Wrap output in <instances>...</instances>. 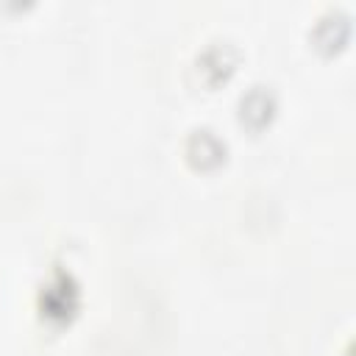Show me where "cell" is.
Instances as JSON below:
<instances>
[{"label":"cell","instance_id":"cell-1","mask_svg":"<svg viewBox=\"0 0 356 356\" xmlns=\"http://www.w3.org/2000/svg\"><path fill=\"white\" fill-rule=\"evenodd\" d=\"M186 156L197 164V167H214L222 161L225 156V145L220 142V136L214 131H195L186 142Z\"/></svg>","mask_w":356,"mask_h":356},{"label":"cell","instance_id":"cell-2","mask_svg":"<svg viewBox=\"0 0 356 356\" xmlns=\"http://www.w3.org/2000/svg\"><path fill=\"white\" fill-rule=\"evenodd\" d=\"M273 111H275V100L264 86H253L239 103L242 122H248L250 128H261L273 117Z\"/></svg>","mask_w":356,"mask_h":356},{"label":"cell","instance_id":"cell-3","mask_svg":"<svg viewBox=\"0 0 356 356\" xmlns=\"http://www.w3.org/2000/svg\"><path fill=\"white\" fill-rule=\"evenodd\" d=\"M197 70L203 72V78L209 83H217V81H225L228 72L234 70V56L225 44H214L209 47L200 58H197Z\"/></svg>","mask_w":356,"mask_h":356}]
</instances>
